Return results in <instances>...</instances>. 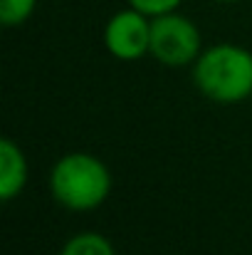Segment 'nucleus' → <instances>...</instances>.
Returning a JSON list of instances; mask_svg holds the SVG:
<instances>
[{
    "instance_id": "nucleus-8",
    "label": "nucleus",
    "mask_w": 252,
    "mask_h": 255,
    "mask_svg": "<svg viewBox=\"0 0 252 255\" xmlns=\"http://www.w3.org/2000/svg\"><path fill=\"white\" fill-rule=\"evenodd\" d=\"M180 2L183 0H129L131 7H136L139 12H144L149 17H159V15H166V12H175Z\"/></svg>"
},
{
    "instance_id": "nucleus-9",
    "label": "nucleus",
    "mask_w": 252,
    "mask_h": 255,
    "mask_svg": "<svg viewBox=\"0 0 252 255\" xmlns=\"http://www.w3.org/2000/svg\"><path fill=\"white\" fill-rule=\"evenodd\" d=\"M215 2H238V0H215Z\"/></svg>"
},
{
    "instance_id": "nucleus-1",
    "label": "nucleus",
    "mask_w": 252,
    "mask_h": 255,
    "mask_svg": "<svg viewBox=\"0 0 252 255\" xmlns=\"http://www.w3.org/2000/svg\"><path fill=\"white\" fill-rule=\"evenodd\" d=\"M193 82L218 104H238L252 97V52L243 45H210L193 62Z\"/></svg>"
},
{
    "instance_id": "nucleus-7",
    "label": "nucleus",
    "mask_w": 252,
    "mask_h": 255,
    "mask_svg": "<svg viewBox=\"0 0 252 255\" xmlns=\"http://www.w3.org/2000/svg\"><path fill=\"white\" fill-rule=\"evenodd\" d=\"M37 0H0V22L5 27L22 25L32 17Z\"/></svg>"
},
{
    "instance_id": "nucleus-5",
    "label": "nucleus",
    "mask_w": 252,
    "mask_h": 255,
    "mask_svg": "<svg viewBox=\"0 0 252 255\" xmlns=\"http://www.w3.org/2000/svg\"><path fill=\"white\" fill-rule=\"evenodd\" d=\"M30 178V166H27V156L20 149L17 141L12 139H2L0 141V201L10 203L15 201Z\"/></svg>"
},
{
    "instance_id": "nucleus-4",
    "label": "nucleus",
    "mask_w": 252,
    "mask_h": 255,
    "mask_svg": "<svg viewBox=\"0 0 252 255\" xmlns=\"http://www.w3.org/2000/svg\"><path fill=\"white\" fill-rule=\"evenodd\" d=\"M104 47L121 62H136L151 55V17L131 5L114 12L104 27Z\"/></svg>"
},
{
    "instance_id": "nucleus-3",
    "label": "nucleus",
    "mask_w": 252,
    "mask_h": 255,
    "mask_svg": "<svg viewBox=\"0 0 252 255\" xmlns=\"http://www.w3.org/2000/svg\"><path fill=\"white\" fill-rule=\"evenodd\" d=\"M203 52V37L198 25L180 15L166 12L151 17V57L166 67L193 65Z\"/></svg>"
},
{
    "instance_id": "nucleus-6",
    "label": "nucleus",
    "mask_w": 252,
    "mask_h": 255,
    "mask_svg": "<svg viewBox=\"0 0 252 255\" xmlns=\"http://www.w3.org/2000/svg\"><path fill=\"white\" fill-rule=\"evenodd\" d=\"M60 255H116V251L106 236L96 231H82L62 246Z\"/></svg>"
},
{
    "instance_id": "nucleus-2",
    "label": "nucleus",
    "mask_w": 252,
    "mask_h": 255,
    "mask_svg": "<svg viewBox=\"0 0 252 255\" xmlns=\"http://www.w3.org/2000/svg\"><path fill=\"white\" fill-rule=\"evenodd\" d=\"M47 183L52 198L62 208L89 213L109 198L111 171L99 156L89 151H70L55 161Z\"/></svg>"
}]
</instances>
